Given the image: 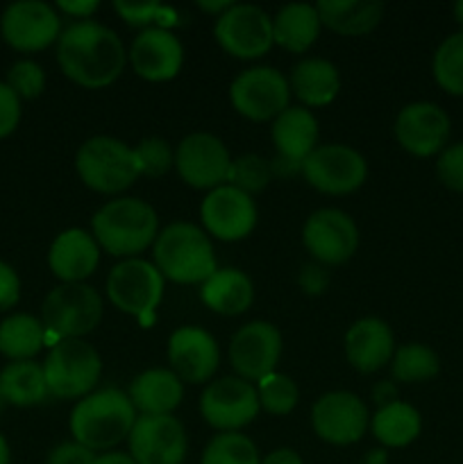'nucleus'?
Segmentation results:
<instances>
[{
  "mask_svg": "<svg viewBox=\"0 0 463 464\" xmlns=\"http://www.w3.org/2000/svg\"><path fill=\"white\" fill-rule=\"evenodd\" d=\"M271 136L277 150L272 172L295 175L302 172V163L318 148V121L309 109L289 107L272 121Z\"/></svg>",
  "mask_w": 463,
  "mask_h": 464,
  "instance_id": "obj_21",
  "label": "nucleus"
},
{
  "mask_svg": "<svg viewBox=\"0 0 463 464\" xmlns=\"http://www.w3.org/2000/svg\"><path fill=\"white\" fill-rule=\"evenodd\" d=\"M259 411L257 388L239 376L213 381L200 397V415L221 433H239V429L257 420Z\"/></svg>",
  "mask_w": 463,
  "mask_h": 464,
  "instance_id": "obj_10",
  "label": "nucleus"
},
{
  "mask_svg": "<svg viewBox=\"0 0 463 464\" xmlns=\"http://www.w3.org/2000/svg\"><path fill=\"white\" fill-rule=\"evenodd\" d=\"M127 59L141 80L168 82L180 75L182 63H184V48L168 27L157 25L148 27L136 36Z\"/></svg>",
  "mask_w": 463,
  "mask_h": 464,
  "instance_id": "obj_23",
  "label": "nucleus"
},
{
  "mask_svg": "<svg viewBox=\"0 0 463 464\" xmlns=\"http://www.w3.org/2000/svg\"><path fill=\"white\" fill-rule=\"evenodd\" d=\"M454 18H457V23L463 30V0H458V3L454 5Z\"/></svg>",
  "mask_w": 463,
  "mask_h": 464,
  "instance_id": "obj_54",
  "label": "nucleus"
},
{
  "mask_svg": "<svg viewBox=\"0 0 463 464\" xmlns=\"http://www.w3.org/2000/svg\"><path fill=\"white\" fill-rule=\"evenodd\" d=\"M57 7L62 9L64 14H68V16L86 18V21H89V16L98 12L100 5L95 3V0H59Z\"/></svg>",
  "mask_w": 463,
  "mask_h": 464,
  "instance_id": "obj_47",
  "label": "nucleus"
},
{
  "mask_svg": "<svg viewBox=\"0 0 463 464\" xmlns=\"http://www.w3.org/2000/svg\"><path fill=\"white\" fill-rule=\"evenodd\" d=\"M45 343V326L27 313H14L0 322V353L16 361H32Z\"/></svg>",
  "mask_w": 463,
  "mask_h": 464,
  "instance_id": "obj_33",
  "label": "nucleus"
},
{
  "mask_svg": "<svg viewBox=\"0 0 463 464\" xmlns=\"http://www.w3.org/2000/svg\"><path fill=\"white\" fill-rule=\"evenodd\" d=\"M57 62L64 75L84 89H104L123 75L127 63L121 36L103 23L80 21L57 39Z\"/></svg>",
  "mask_w": 463,
  "mask_h": 464,
  "instance_id": "obj_1",
  "label": "nucleus"
},
{
  "mask_svg": "<svg viewBox=\"0 0 463 464\" xmlns=\"http://www.w3.org/2000/svg\"><path fill=\"white\" fill-rule=\"evenodd\" d=\"M320 34V18L316 5L291 3L272 18V41L293 54H302L316 44Z\"/></svg>",
  "mask_w": 463,
  "mask_h": 464,
  "instance_id": "obj_30",
  "label": "nucleus"
},
{
  "mask_svg": "<svg viewBox=\"0 0 463 464\" xmlns=\"http://www.w3.org/2000/svg\"><path fill=\"white\" fill-rule=\"evenodd\" d=\"M94 464H136V462L130 453L109 451V453H103V456H95Z\"/></svg>",
  "mask_w": 463,
  "mask_h": 464,
  "instance_id": "obj_50",
  "label": "nucleus"
},
{
  "mask_svg": "<svg viewBox=\"0 0 463 464\" xmlns=\"http://www.w3.org/2000/svg\"><path fill=\"white\" fill-rule=\"evenodd\" d=\"M132 406L141 415H172L184 397V388L171 370H145L130 383Z\"/></svg>",
  "mask_w": 463,
  "mask_h": 464,
  "instance_id": "obj_26",
  "label": "nucleus"
},
{
  "mask_svg": "<svg viewBox=\"0 0 463 464\" xmlns=\"http://www.w3.org/2000/svg\"><path fill=\"white\" fill-rule=\"evenodd\" d=\"M213 36L236 59H259L272 48V18L257 5H232L216 18Z\"/></svg>",
  "mask_w": 463,
  "mask_h": 464,
  "instance_id": "obj_12",
  "label": "nucleus"
},
{
  "mask_svg": "<svg viewBox=\"0 0 463 464\" xmlns=\"http://www.w3.org/2000/svg\"><path fill=\"white\" fill-rule=\"evenodd\" d=\"M77 175L86 188L103 195H118L141 177L134 148L113 136L84 140L75 157Z\"/></svg>",
  "mask_w": 463,
  "mask_h": 464,
  "instance_id": "obj_5",
  "label": "nucleus"
},
{
  "mask_svg": "<svg viewBox=\"0 0 463 464\" xmlns=\"http://www.w3.org/2000/svg\"><path fill=\"white\" fill-rule=\"evenodd\" d=\"M320 25L340 36L370 34L384 18V5L370 0H320L316 5Z\"/></svg>",
  "mask_w": 463,
  "mask_h": 464,
  "instance_id": "obj_28",
  "label": "nucleus"
},
{
  "mask_svg": "<svg viewBox=\"0 0 463 464\" xmlns=\"http://www.w3.org/2000/svg\"><path fill=\"white\" fill-rule=\"evenodd\" d=\"M327 272L322 270L320 263H311V266H304L302 272H300V285L307 295H320L327 290Z\"/></svg>",
  "mask_w": 463,
  "mask_h": 464,
  "instance_id": "obj_46",
  "label": "nucleus"
},
{
  "mask_svg": "<svg viewBox=\"0 0 463 464\" xmlns=\"http://www.w3.org/2000/svg\"><path fill=\"white\" fill-rule=\"evenodd\" d=\"M200 299L218 315H241L254 302V285L245 272L236 267L216 270L200 288Z\"/></svg>",
  "mask_w": 463,
  "mask_h": 464,
  "instance_id": "obj_27",
  "label": "nucleus"
},
{
  "mask_svg": "<svg viewBox=\"0 0 463 464\" xmlns=\"http://www.w3.org/2000/svg\"><path fill=\"white\" fill-rule=\"evenodd\" d=\"M175 168L186 186L198 190H213L230 177L232 157L218 136L198 131L182 139L175 150Z\"/></svg>",
  "mask_w": 463,
  "mask_h": 464,
  "instance_id": "obj_13",
  "label": "nucleus"
},
{
  "mask_svg": "<svg viewBox=\"0 0 463 464\" xmlns=\"http://www.w3.org/2000/svg\"><path fill=\"white\" fill-rule=\"evenodd\" d=\"M370 430L379 444L389 449H402L416 442L422 430L420 412L404 401H393L379 408L370 417Z\"/></svg>",
  "mask_w": 463,
  "mask_h": 464,
  "instance_id": "obj_32",
  "label": "nucleus"
},
{
  "mask_svg": "<svg viewBox=\"0 0 463 464\" xmlns=\"http://www.w3.org/2000/svg\"><path fill=\"white\" fill-rule=\"evenodd\" d=\"M95 453L77 442H64L54 447L48 456V464H94Z\"/></svg>",
  "mask_w": 463,
  "mask_h": 464,
  "instance_id": "obj_45",
  "label": "nucleus"
},
{
  "mask_svg": "<svg viewBox=\"0 0 463 464\" xmlns=\"http://www.w3.org/2000/svg\"><path fill=\"white\" fill-rule=\"evenodd\" d=\"M12 462V451H9V444L5 440V435L0 433V464H9Z\"/></svg>",
  "mask_w": 463,
  "mask_h": 464,
  "instance_id": "obj_53",
  "label": "nucleus"
},
{
  "mask_svg": "<svg viewBox=\"0 0 463 464\" xmlns=\"http://www.w3.org/2000/svg\"><path fill=\"white\" fill-rule=\"evenodd\" d=\"M200 464H261V460L250 438L241 433H218L204 447Z\"/></svg>",
  "mask_w": 463,
  "mask_h": 464,
  "instance_id": "obj_36",
  "label": "nucleus"
},
{
  "mask_svg": "<svg viewBox=\"0 0 463 464\" xmlns=\"http://www.w3.org/2000/svg\"><path fill=\"white\" fill-rule=\"evenodd\" d=\"M5 403H7V401H5V397H3V390H0V412H3Z\"/></svg>",
  "mask_w": 463,
  "mask_h": 464,
  "instance_id": "obj_55",
  "label": "nucleus"
},
{
  "mask_svg": "<svg viewBox=\"0 0 463 464\" xmlns=\"http://www.w3.org/2000/svg\"><path fill=\"white\" fill-rule=\"evenodd\" d=\"M21 122V98L7 86V82H0V139H7L14 134Z\"/></svg>",
  "mask_w": 463,
  "mask_h": 464,
  "instance_id": "obj_43",
  "label": "nucleus"
},
{
  "mask_svg": "<svg viewBox=\"0 0 463 464\" xmlns=\"http://www.w3.org/2000/svg\"><path fill=\"white\" fill-rule=\"evenodd\" d=\"M289 86L304 107H327L339 95L340 75L327 59H302L291 71Z\"/></svg>",
  "mask_w": 463,
  "mask_h": 464,
  "instance_id": "obj_29",
  "label": "nucleus"
},
{
  "mask_svg": "<svg viewBox=\"0 0 463 464\" xmlns=\"http://www.w3.org/2000/svg\"><path fill=\"white\" fill-rule=\"evenodd\" d=\"M7 86L21 100H34L45 89V72L32 59H21L7 72Z\"/></svg>",
  "mask_w": 463,
  "mask_h": 464,
  "instance_id": "obj_40",
  "label": "nucleus"
},
{
  "mask_svg": "<svg viewBox=\"0 0 463 464\" xmlns=\"http://www.w3.org/2000/svg\"><path fill=\"white\" fill-rule=\"evenodd\" d=\"M431 72L445 93L463 98V30L440 41L431 59Z\"/></svg>",
  "mask_w": 463,
  "mask_h": 464,
  "instance_id": "obj_35",
  "label": "nucleus"
},
{
  "mask_svg": "<svg viewBox=\"0 0 463 464\" xmlns=\"http://www.w3.org/2000/svg\"><path fill=\"white\" fill-rule=\"evenodd\" d=\"M136 411L130 397L116 388L86 394L71 412V433L89 451H109L130 438Z\"/></svg>",
  "mask_w": 463,
  "mask_h": 464,
  "instance_id": "obj_2",
  "label": "nucleus"
},
{
  "mask_svg": "<svg viewBox=\"0 0 463 464\" xmlns=\"http://www.w3.org/2000/svg\"><path fill=\"white\" fill-rule=\"evenodd\" d=\"M281 356V334L271 322H250L241 326L230 344V362L239 379L261 381L272 374Z\"/></svg>",
  "mask_w": 463,
  "mask_h": 464,
  "instance_id": "obj_20",
  "label": "nucleus"
},
{
  "mask_svg": "<svg viewBox=\"0 0 463 464\" xmlns=\"http://www.w3.org/2000/svg\"><path fill=\"white\" fill-rule=\"evenodd\" d=\"M0 34L18 53H41L59 39L62 23L48 3L18 0L0 16Z\"/></svg>",
  "mask_w": 463,
  "mask_h": 464,
  "instance_id": "obj_14",
  "label": "nucleus"
},
{
  "mask_svg": "<svg viewBox=\"0 0 463 464\" xmlns=\"http://www.w3.org/2000/svg\"><path fill=\"white\" fill-rule=\"evenodd\" d=\"M48 392L57 399H84L103 374L100 353L77 338L59 340L44 361Z\"/></svg>",
  "mask_w": 463,
  "mask_h": 464,
  "instance_id": "obj_6",
  "label": "nucleus"
},
{
  "mask_svg": "<svg viewBox=\"0 0 463 464\" xmlns=\"http://www.w3.org/2000/svg\"><path fill=\"white\" fill-rule=\"evenodd\" d=\"M136 163L143 177H162L175 166V150L171 148L166 139L159 136H148V139L139 140L134 148Z\"/></svg>",
  "mask_w": 463,
  "mask_h": 464,
  "instance_id": "obj_39",
  "label": "nucleus"
},
{
  "mask_svg": "<svg viewBox=\"0 0 463 464\" xmlns=\"http://www.w3.org/2000/svg\"><path fill=\"white\" fill-rule=\"evenodd\" d=\"M113 9L118 16L132 27H145L148 30L150 23L159 21V18H175L171 9L162 7L159 3H127V0H116Z\"/></svg>",
  "mask_w": 463,
  "mask_h": 464,
  "instance_id": "obj_42",
  "label": "nucleus"
},
{
  "mask_svg": "<svg viewBox=\"0 0 463 464\" xmlns=\"http://www.w3.org/2000/svg\"><path fill=\"white\" fill-rule=\"evenodd\" d=\"M98 247L112 256L136 258L159 236L157 211L139 198L112 199L91 220Z\"/></svg>",
  "mask_w": 463,
  "mask_h": 464,
  "instance_id": "obj_3",
  "label": "nucleus"
},
{
  "mask_svg": "<svg viewBox=\"0 0 463 464\" xmlns=\"http://www.w3.org/2000/svg\"><path fill=\"white\" fill-rule=\"evenodd\" d=\"M232 5L234 3H230V0H221V3H207V0H200L198 3V7L202 9V12H207V14H213V16H221V14H225L227 9L232 7Z\"/></svg>",
  "mask_w": 463,
  "mask_h": 464,
  "instance_id": "obj_51",
  "label": "nucleus"
},
{
  "mask_svg": "<svg viewBox=\"0 0 463 464\" xmlns=\"http://www.w3.org/2000/svg\"><path fill=\"white\" fill-rule=\"evenodd\" d=\"M107 297L125 315L153 322L163 297L162 272L143 258H125L109 272Z\"/></svg>",
  "mask_w": 463,
  "mask_h": 464,
  "instance_id": "obj_8",
  "label": "nucleus"
},
{
  "mask_svg": "<svg viewBox=\"0 0 463 464\" xmlns=\"http://www.w3.org/2000/svg\"><path fill=\"white\" fill-rule=\"evenodd\" d=\"M0 390L5 401L18 408L39 406L50 394L44 365L34 361H16L5 365L0 372Z\"/></svg>",
  "mask_w": 463,
  "mask_h": 464,
  "instance_id": "obj_31",
  "label": "nucleus"
},
{
  "mask_svg": "<svg viewBox=\"0 0 463 464\" xmlns=\"http://www.w3.org/2000/svg\"><path fill=\"white\" fill-rule=\"evenodd\" d=\"M436 175L445 188L463 193V143H452L436 159Z\"/></svg>",
  "mask_w": 463,
  "mask_h": 464,
  "instance_id": "obj_41",
  "label": "nucleus"
},
{
  "mask_svg": "<svg viewBox=\"0 0 463 464\" xmlns=\"http://www.w3.org/2000/svg\"><path fill=\"white\" fill-rule=\"evenodd\" d=\"M261 464H304L302 458H300L298 451L293 449H275L272 453H268L263 458Z\"/></svg>",
  "mask_w": 463,
  "mask_h": 464,
  "instance_id": "obj_48",
  "label": "nucleus"
},
{
  "mask_svg": "<svg viewBox=\"0 0 463 464\" xmlns=\"http://www.w3.org/2000/svg\"><path fill=\"white\" fill-rule=\"evenodd\" d=\"M98 261L100 247L95 238L77 227L62 231L50 245V272L64 284H82L86 276L94 275Z\"/></svg>",
  "mask_w": 463,
  "mask_h": 464,
  "instance_id": "obj_25",
  "label": "nucleus"
},
{
  "mask_svg": "<svg viewBox=\"0 0 463 464\" xmlns=\"http://www.w3.org/2000/svg\"><path fill=\"white\" fill-rule=\"evenodd\" d=\"M359 464H389V453L384 449H375V451H368Z\"/></svg>",
  "mask_w": 463,
  "mask_h": 464,
  "instance_id": "obj_52",
  "label": "nucleus"
},
{
  "mask_svg": "<svg viewBox=\"0 0 463 464\" xmlns=\"http://www.w3.org/2000/svg\"><path fill=\"white\" fill-rule=\"evenodd\" d=\"M311 426L318 438L334 447H348L359 442L370 426L368 408L357 394L336 390L327 392L313 403Z\"/></svg>",
  "mask_w": 463,
  "mask_h": 464,
  "instance_id": "obj_15",
  "label": "nucleus"
},
{
  "mask_svg": "<svg viewBox=\"0 0 463 464\" xmlns=\"http://www.w3.org/2000/svg\"><path fill=\"white\" fill-rule=\"evenodd\" d=\"M200 218H202L204 229L213 238L236 243L252 234L254 225H257V207L248 193L230 184H222L209 190L207 198L202 199Z\"/></svg>",
  "mask_w": 463,
  "mask_h": 464,
  "instance_id": "obj_19",
  "label": "nucleus"
},
{
  "mask_svg": "<svg viewBox=\"0 0 463 464\" xmlns=\"http://www.w3.org/2000/svg\"><path fill=\"white\" fill-rule=\"evenodd\" d=\"M302 175L318 193L350 195L366 181L368 163L350 145H318L302 163Z\"/></svg>",
  "mask_w": 463,
  "mask_h": 464,
  "instance_id": "obj_11",
  "label": "nucleus"
},
{
  "mask_svg": "<svg viewBox=\"0 0 463 464\" xmlns=\"http://www.w3.org/2000/svg\"><path fill=\"white\" fill-rule=\"evenodd\" d=\"M440 358L431 347L420 343H409L395 349L390 361V374L399 383H425L438 376Z\"/></svg>",
  "mask_w": 463,
  "mask_h": 464,
  "instance_id": "obj_34",
  "label": "nucleus"
},
{
  "mask_svg": "<svg viewBox=\"0 0 463 464\" xmlns=\"http://www.w3.org/2000/svg\"><path fill=\"white\" fill-rule=\"evenodd\" d=\"M395 139L413 157H434L448 148L452 122L445 109L434 102H411L399 109L395 118Z\"/></svg>",
  "mask_w": 463,
  "mask_h": 464,
  "instance_id": "obj_18",
  "label": "nucleus"
},
{
  "mask_svg": "<svg viewBox=\"0 0 463 464\" xmlns=\"http://www.w3.org/2000/svg\"><path fill=\"white\" fill-rule=\"evenodd\" d=\"M395 338L390 326L379 317L357 320L345 334V356L361 374H372L393 361Z\"/></svg>",
  "mask_w": 463,
  "mask_h": 464,
  "instance_id": "obj_24",
  "label": "nucleus"
},
{
  "mask_svg": "<svg viewBox=\"0 0 463 464\" xmlns=\"http://www.w3.org/2000/svg\"><path fill=\"white\" fill-rule=\"evenodd\" d=\"M221 352L218 343L207 329L182 326L172 331L168 340V362L171 372L186 383H207L218 370Z\"/></svg>",
  "mask_w": 463,
  "mask_h": 464,
  "instance_id": "obj_22",
  "label": "nucleus"
},
{
  "mask_svg": "<svg viewBox=\"0 0 463 464\" xmlns=\"http://www.w3.org/2000/svg\"><path fill=\"white\" fill-rule=\"evenodd\" d=\"M271 175L272 168L266 159L259 157V154H243V157L232 161L227 181H230V186L243 190V193H248L252 198L254 193H261L266 188L268 181H271Z\"/></svg>",
  "mask_w": 463,
  "mask_h": 464,
  "instance_id": "obj_38",
  "label": "nucleus"
},
{
  "mask_svg": "<svg viewBox=\"0 0 463 464\" xmlns=\"http://www.w3.org/2000/svg\"><path fill=\"white\" fill-rule=\"evenodd\" d=\"M372 399H375L377 406L384 408L389 406V403L398 401V390H395L393 383L384 381V383H379L375 390H372Z\"/></svg>",
  "mask_w": 463,
  "mask_h": 464,
  "instance_id": "obj_49",
  "label": "nucleus"
},
{
  "mask_svg": "<svg viewBox=\"0 0 463 464\" xmlns=\"http://www.w3.org/2000/svg\"><path fill=\"white\" fill-rule=\"evenodd\" d=\"M302 243L320 266H340L357 252L359 229L345 211L320 208L304 222Z\"/></svg>",
  "mask_w": 463,
  "mask_h": 464,
  "instance_id": "obj_17",
  "label": "nucleus"
},
{
  "mask_svg": "<svg viewBox=\"0 0 463 464\" xmlns=\"http://www.w3.org/2000/svg\"><path fill=\"white\" fill-rule=\"evenodd\" d=\"M103 320V297L94 285L62 284L50 290L41 306L45 335L66 340L89 335Z\"/></svg>",
  "mask_w": 463,
  "mask_h": 464,
  "instance_id": "obj_7",
  "label": "nucleus"
},
{
  "mask_svg": "<svg viewBox=\"0 0 463 464\" xmlns=\"http://www.w3.org/2000/svg\"><path fill=\"white\" fill-rule=\"evenodd\" d=\"M257 394L259 406L277 417H284L289 415V412H293V408L298 406L300 399L295 381L286 374H277V372H272V374L263 376V379L259 381Z\"/></svg>",
  "mask_w": 463,
  "mask_h": 464,
  "instance_id": "obj_37",
  "label": "nucleus"
},
{
  "mask_svg": "<svg viewBox=\"0 0 463 464\" xmlns=\"http://www.w3.org/2000/svg\"><path fill=\"white\" fill-rule=\"evenodd\" d=\"M230 100L248 121L268 122L289 109L291 86L277 68L257 66L236 75L230 86Z\"/></svg>",
  "mask_w": 463,
  "mask_h": 464,
  "instance_id": "obj_9",
  "label": "nucleus"
},
{
  "mask_svg": "<svg viewBox=\"0 0 463 464\" xmlns=\"http://www.w3.org/2000/svg\"><path fill=\"white\" fill-rule=\"evenodd\" d=\"M127 444L136 464H182L189 449L184 426L172 415L136 417Z\"/></svg>",
  "mask_w": 463,
  "mask_h": 464,
  "instance_id": "obj_16",
  "label": "nucleus"
},
{
  "mask_svg": "<svg viewBox=\"0 0 463 464\" xmlns=\"http://www.w3.org/2000/svg\"><path fill=\"white\" fill-rule=\"evenodd\" d=\"M153 258L163 279L182 285L204 284L218 270L212 240L191 222H172L159 231Z\"/></svg>",
  "mask_w": 463,
  "mask_h": 464,
  "instance_id": "obj_4",
  "label": "nucleus"
},
{
  "mask_svg": "<svg viewBox=\"0 0 463 464\" xmlns=\"http://www.w3.org/2000/svg\"><path fill=\"white\" fill-rule=\"evenodd\" d=\"M18 299H21V279L12 266L0 261V313L16 306Z\"/></svg>",
  "mask_w": 463,
  "mask_h": 464,
  "instance_id": "obj_44",
  "label": "nucleus"
}]
</instances>
